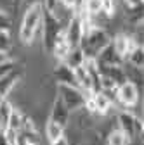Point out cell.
Wrapping results in <instances>:
<instances>
[{
    "label": "cell",
    "mask_w": 144,
    "mask_h": 145,
    "mask_svg": "<svg viewBox=\"0 0 144 145\" xmlns=\"http://www.w3.org/2000/svg\"><path fill=\"white\" fill-rule=\"evenodd\" d=\"M23 9L24 12L21 17V24H19V42L30 47L40 38V28H42L45 7L44 4H33Z\"/></svg>",
    "instance_id": "6da1fadb"
},
{
    "label": "cell",
    "mask_w": 144,
    "mask_h": 145,
    "mask_svg": "<svg viewBox=\"0 0 144 145\" xmlns=\"http://www.w3.org/2000/svg\"><path fill=\"white\" fill-rule=\"evenodd\" d=\"M120 4L127 9H134V7H142V0H120Z\"/></svg>",
    "instance_id": "603a6c76"
},
{
    "label": "cell",
    "mask_w": 144,
    "mask_h": 145,
    "mask_svg": "<svg viewBox=\"0 0 144 145\" xmlns=\"http://www.w3.org/2000/svg\"><path fill=\"white\" fill-rule=\"evenodd\" d=\"M0 145H11V143L7 142L5 135H4V130H0Z\"/></svg>",
    "instance_id": "4316f807"
},
{
    "label": "cell",
    "mask_w": 144,
    "mask_h": 145,
    "mask_svg": "<svg viewBox=\"0 0 144 145\" xmlns=\"http://www.w3.org/2000/svg\"><path fill=\"white\" fill-rule=\"evenodd\" d=\"M111 45L113 48L116 50V54L125 61V57H127V54L135 47V42L132 38V35L129 31H116L113 36H111Z\"/></svg>",
    "instance_id": "ba28073f"
},
{
    "label": "cell",
    "mask_w": 144,
    "mask_h": 145,
    "mask_svg": "<svg viewBox=\"0 0 144 145\" xmlns=\"http://www.w3.org/2000/svg\"><path fill=\"white\" fill-rule=\"evenodd\" d=\"M83 7L90 16H94L102 10V0H83Z\"/></svg>",
    "instance_id": "ffe728a7"
},
{
    "label": "cell",
    "mask_w": 144,
    "mask_h": 145,
    "mask_svg": "<svg viewBox=\"0 0 144 145\" xmlns=\"http://www.w3.org/2000/svg\"><path fill=\"white\" fill-rule=\"evenodd\" d=\"M104 145H130V138L115 126V128H111L106 133Z\"/></svg>",
    "instance_id": "9a60e30c"
},
{
    "label": "cell",
    "mask_w": 144,
    "mask_h": 145,
    "mask_svg": "<svg viewBox=\"0 0 144 145\" xmlns=\"http://www.w3.org/2000/svg\"><path fill=\"white\" fill-rule=\"evenodd\" d=\"M49 143H50V145H69L66 135H63V137H59V138H56V140H52V142H49Z\"/></svg>",
    "instance_id": "d4e9b609"
},
{
    "label": "cell",
    "mask_w": 144,
    "mask_h": 145,
    "mask_svg": "<svg viewBox=\"0 0 144 145\" xmlns=\"http://www.w3.org/2000/svg\"><path fill=\"white\" fill-rule=\"evenodd\" d=\"M125 62L134 66V67H141L142 69V64H144V47L142 45H135L125 57Z\"/></svg>",
    "instance_id": "2e32d148"
},
{
    "label": "cell",
    "mask_w": 144,
    "mask_h": 145,
    "mask_svg": "<svg viewBox=\"0 0 144 145\" xmlns=\"http://www.w3.org/2000/svg\"><path fill=\"white\" fill-rule=\"evenodd\" d=\"M44 135H45V138L49 142H52V140L66 135V126H63V124H59L56 121H52L50 118H47L45 124H44Z\"/></svg>",
    "instance_id": "4fadbf2b"
},
{
    "label": "cell",
    "mask_w": 144,
    "mask_h": 145,
    "mask_svg": "<svg viewBox=\"0 0 144 145\" xmlns=\"http://www.w3.org/2000/svg\"><path fill=\"white\" fill-rule=\"evenodd\" d=\"M96 62L97 64H102V66H116V64H123V59L116 54V50L113 48V45H106L96 57Z\"/></svg>",
    "instance_id": "7c38bea8"
},
{
    "label": "cell",
    "mask_w": 144,
    "mask_h": 145,
    "mask_svg": "<svg viewBox=\"0 0 144 145\" xmlns=\"http://www.w3.org/2000/svg\"><path fill=\"white\" fill-rule=\"evenodd\" d=\"M83 61H85L83 52L80 50V47H75V48H71V50H69V54H68V57H66L64 64H68L71 69H75V67L82 66V64H83Z\"/></svg>",
    "instance_id": "ac0fdd59"
},
{
    "label": "cell",
    "mask_w": 144,
    "mask_h": 145,
    "mask_svg": "<svg viewBox=\"0 0 144 145\" xmlns=\"http://www.w3.org/2000/svg\"><path fill=\"white\" fill-rule=\"evenodd\" d=\"M63 33H64V23L54 12L45 10L44 19H42V28H40V40H42V47L45 48V52H50L54 43L64 36Z\"/></svg>",
    "instance_id": "3957f363"
},
{
    "label": "cell",
    "mask_w": 144,
    "mask_h": 145,
    "mask_svg": "<svg viewBox=\"0 0 144 145\" xmlns=\"http://www.w3.org/2000/svg\"><path fill=\"white\" fill-rule=\"evenodd\" d=\"M52 78L56 85H75L77 86L73 69L64 62H56V66L52 69Z\"/></svg>",
    "instance_id": "8fae6325"
},
{
    "label": "cell",
    "mask_w": 144,
    "mask_h": 145,
    "mask_svg": "<svg viewBox=\"0 0 144 145\" xmlns=\"http://www.w3.org/2000/svg\"><path fill=\"white\" fill-rule=\"evenodd\" d=\"M12 111H14V104L9 99L0 100V130L7 128V123H9V118H11Z\"/></svg>",
    "instance_id": "e0dca14e"
},
{
    "label": "cell",
    "mask_w": 144,
    "mask_h": 145,
    "mask_svg": "<svg viewBox=\"0 0 144 145\" xmlns=\"http://www.w3.org/2000/svg\"><path fill=\"white\" fill-rule=\"evenodd\" d=\"M33 4H44V0H21L19 2V5H23V7L33 5Z\"/></svg>",
    "instance_id": "484cf974"
},
{
    "label": "cell",
    "mask_w": 144,
    "mask_h": 145,
    "mask_svg": "<svg viewBox=\"0 0 144 145\" xmlns=\"http://www.w3.org/2000/svg\"><path fill=\"white\" fill-rule=\"evenodd\" d=\"M69 116H71V111L63 104V100L54 95V99L50 100V111H49V118L52 121H56L63 126H68L69 124Z\"/></svg>",
    "instance_id": "9c48e42d"
},
{
    "label": "cell",
    "mask_w": 144,
    "mask_h": 145,
    "mask_svg": "<svg viewBox=\"0 0 144 145\" xmlns=\"http://www.w3.org/2000/svg\"><path fill=\"white\" fill-rule=\"evenodd\" d=\"M64 40L68 42V45L71 48H75L80 45L82 42V36H83V29H82V21H80V17L78 16H71L69 19L66 21L64 24Z\"/></svg>",
    "instance_id": "52a82bcc"
},
{
    "label": "cell",
    "mask_w": 144,
    "mask_h": 145,
    "mask_svg": "<svg viewBox=\"0 0 144 145\" xmlns=\"http://www.w3.org/2000/svg\"><path fill=\"white\" fill-rule=\"evenodd\" d=\"M115 123H116V128L122 130L130 138V142L134 138L142 137V119L130 109H120L115 116Z\"/></svg>",
    "instance_id": "277c9868"
},
{
    "label": "cell",
    "mask_w": 144,
    "mask_h": 145,
    "mask_svg": "<svg viewBox=\"0 0 144 145\" xmlns=\"http://www.w3.org/2000/svg\"><path fill=\"white\" fill-rule=\"evenodd\" d=\"M19 2H21V0H16V5H17V7H19Z\"/></svg>",
    "instance_id": "f1b7e54d"
},
{
    "label": "cell",
    "mask_w": 144,
    "mask_h": 145,
    "mask_svg": "<svg viewBox=\"0 0 144 145\" xmlns=\"http://www.w3.org/2000/svg\"><path fill=\"white\" fill-rule=\"evenodd\" d=\"M69 50H71V47L68 45V42L64 40V36L61 40H57L56 43H54V47L50 48V56L54 57V61L56 62H64L66 61V57H68V54H69Z\"/></svg>",
    "instance_id": "5bb4252c"
},
{
    "label": "cell",
    "mask_w": 144,
    "mask_h": 145,
    "mask_svg": "<svg viewBox=\"0 0 144 145\" xmlns=\"http://www.w3.org/2000/svg\"><path fill=\"white\" fill-rule=\"evenodd\" d=\"M56 95L63 100V104L69 109L71 112L78 111L85 104V97L89 95L82 88L75 85H56Z\"/></svg>",
    "instance_id": "8992f818"
},
{
    "label": "cell",
    "mask_w": 144,
    "mask_h": 145,
    "mask_svg": "<svg viewBox=\"0 0 144 145\" xmlns=\"http://www.w3.org/2000/svg\"><path fill=\"white\" fill-rule=\"evenodd\" d=\"M57 4H59V0H44L45 10H54V9L57 7Z\"/></svg>",
    "instance_id": "cb8c5ba5"
},
{
    "label": "cell",
    "mask_w": 144,
    "mask_h": 145,
    "mask_svg": "<svg viewBox=\"0 0 144 145\" xmlns=\"http://www.w3.org/2000/svg\"><path fill=\"white\" fill-rule=\"evenodd\" d=\"M12 69H16V61L14 59H5V61H2L0 62V78L2 76H5L7 72H11Z\"/></svg>",
    "instance_id": "44dd1931"
},
{
    "label": "cell",
    "mask_w": 144,
    "mask_h": 145,
    "mask_svg": "<svg viewBox=\"0 0 144 145\" xmlns=\"http://www.w3.org/2000/svg\"><path fill=\"white\" fill-rule=\"evenodd\" d=\"M11 56H9V54H5V52H2V50H0V62H2V61H5V59H9Z\"/></svg>",
    "instance_id": "83f0119b"
},
{
    "label": "cell",
    "mask_w": 144,
    "mask_h": 145,
    "mask_svg": "<svg viewBox=\"0 0 144 145\" xmlns=\"http://www.w3.org/2000/svg\"><path fill=\"white\" fill-rule=\"evenodd\" d=\"M12 45H14L12 31L11 29H0V50L5 52V54H11Z\"/></svg>",
    "instance_id": "d6986e66"
},
{
    "label": "cell",
    "mask_w": 144,
    "mask_h": 145,
    "mask_svg": "<svg viewBox=\"0 0 144 145\" xmlns=\"http://www.w3.org/2000/svg\"><path fill=\"white\" fill-rule=\"evenodd\" d=\"M0 100H2V97H0Z\"/></svg>",
    "instance_id": "f546056e"
},
{
    "label": "cell",
    "mask_w": 144,
    "mask_h": 145,
    "mask_svg": "<svg viewBox=\"0 0 144 145\" xmlns=\"http://www.w3.org/2000/svg\"><path fill=\"white\" fill-rule=\"evenodd\" d=\"M83 2V0H59V4L63 5V7H66V9H69V10H73V9H77L80 4Z\"/></svg>",
    "instance_id": "7402d4cb"
},
{
    "label": "cell",
    "mask_w": 144,
    "mask_h": 145,
    "mask_svg": "<svg viewBox=\"0 0 144 145\" xmlns=\"http://www.w3.org/2000/svg\"><path fill=\"white\" fill-rule=\"evenodd\" d=\"M23 80V71L21 69H12L11 72H7L5 76L0 78V97L2 99H7L11 95V92L21 83Z\"/></svg>",
    "instance_id": "30bf717a"
},
{
    "label": "cell",
    "mask_w": 144,
    "mask_h": 145,
    "mask_svg": "<svg viewBox=\"0 0 144 145\" xmlns=\"http://www.w3.org/2000/svg\"><path fill=\"white\" fill-rule=\"evenodd\" d=\"M139 99H141V88L135 83L125 80L116 86L115 102L122 109H130V111H134V109L139 105Z\"/></svg>",
    "instance_id": "5b68a950"
},
{
    "label": "cell",
    "mask_w": 144,
    "mask_h": 145,
    "mask_svg": "<svg viewBox=\"0 0 144 145\" xmlns=\"http://www.w3.org/2000/svg\"><path fill=\"white\" fill-rule=\"evenodd\" d=\"M111 33L108 31L106 28H99V26H92L90 29H87L82 36L80 42V50L83 52L85 59H96L97 54L111 43Z\"/></svg>",
    "instance_id": "7a4b0ae2"
}]
</instances>
